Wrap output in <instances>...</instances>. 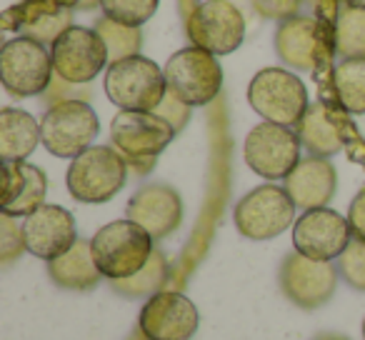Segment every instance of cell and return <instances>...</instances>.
<instances>
[{"label": "cell", "instance_id": "obj_1", "mask_svg": "<svg viewBox=\"0 0 365 340\" xmlns=\"http://www.w3.org/2000/svg\"><path fill=\"white\" fill-rule=\"evenodd\" d=\"M91 245L98 270L108 280H123L140 273L155 253L153 235L128 218L103 225L91 238Z\"/></svg>", "mask_w": 365, "mask_h": 340}, {"label": "cell", "instance_id": "obj_2", "mask_svg": "<svg viewBox=\"0 0 365 340\" xmlns=\"http://www.w3.org/2000/svg\"><path fill=\"white\" fill-rule=\"evenodd\" d=\"M106 96L120 110H145L155 108L168 96L165 71L145 56H133L108 66Z\"/></svg>", "mask_w": 365, "mask_h": 340}, {"label": "cell", "instance_id": "obj_3", "mask_svg": "<svg viewBox=\"0 0 365 340\" xmlns=\"http://www.w3.org/2000/svg\"><path fill=\"white\" fill-rule=\"evenodd\" d=\"M128 178V163L115 148L91 145L68 168V190L81 203H108L120 193Z\"/></svg>", "mask_w": 365, "mask_h": 340}, {"label": "cell", "instance_id": "obj_4", "mask_svg": "<svg viewBox=\"0 0 365 340\" xmlns=\"http://www.w3.org/2000/svg\"><path fill=\"white\" fill-rule=\"evenodd\" d=\"M175 128L158 113L120 110L110 123V140L115 150L135 170H150L153 160L170 145Z\"/></svg>", "mask_w": 365, "mask_h": 340}, {"label": "cell", "instance_id": "obj_5", "mask_svg": "<svg viewBox=\"0 0 365 340\" xmlns=\"http://www.w3.org/2000/svg\"><path fill=\"white\" fill-rule=\"evenodd\" d=\"M248 103L263 120L288 128H298L310 108L303 81L283 68H265L255 73L248 86Z\"/></svg>", "mask_w": 365, "mask_h": 340}, {"label": "cell", "instance_id": "obj_6", "mask_svg": "<svg viewBox=\"0 0 365 340\" xmlns=\"http://www.w3.org/2000/svg\"><path fill=\"white\" fill-rule=\"evenodd\" d=\"M53 56L48 46L18 36L0 51V81L13 98L43 96L53 83Z\"/></svg>", "mask_w": 365, "mask_h": 340}, {"label": "cell", "instance_id": "obj_7", "mask_svg": "<svg viewBox=\"0 0 365 340\" xmlns=\"http://www.w3.org/2000/svg\"><path fill=\"white\" fill-rule=\"evenodd\" d=\"M163 71H165L168 91L175 93L190 108L213 103L223 88V68L218 56L203 48L190 46L173 53Z\"/></svg>", "mask_w": 365, "mask_h": 340}, {"label": "cell", "instance_id": "obj_8", "mask_svg": "<svg viewBox=\"0 0 365 340\" xmlns=\"http://www.w3.org/2000/svg\"><path fill=\"white\" fill-rule=\"evenodd\" d=\"M101 123L88 101H63L48 108L41 120V143L56 158H78L93 145Z\"/></svg>", "mask_w": 365, "mask_h": 340}, {"label": "cell", "instance_id": "obj_9", "mask_svg": "<svg viewBox=\"0 0 365 340\" xmlns=\"http://www.w3.org/2000/svg\"><path fill=\"white\" fill-rule=\"evenodd\" d=\"M295 208L288 190L280 185H260L238 200L233 210L235 228L248 240H273L295 225Z\"/></svg>", "mask_w": 365, "mask_h": 340}, {"label": "cell", "instance_id": "obj_10", "mask_svg": "<svg viewBox=\"0 0 365 340\" xmlns=\"http://www.w3.org/2000/svg\"><path fill=\"white\" fill-rule=\"evenodd\" d=\"M298 130L278 123H258L245 135L243 155L253 173L265 180H285L300 163Z\"/></svg>", "mask_w": 365, "mask_h": 340}, {"label": "cell", "instance_id": "obj_11", "mask_svg": "<svg viewBox=\"0 0 365 340\" xmlns=\"http://www.w3.org/2000/svg\"><path fill=\"white\" fill-rule=\"evenodd\" d=\"M185 31L195 48H203L213 56H230L245 38V18L230 0H205L190 13Z\"/></svg>", "mask_w": 365, "mask_h": 340}, {"label": "cell", "instance_id": "obj_12", "mask_svg": "<svg viewBox=\"0 0 365 340\" xmlns=\"http://www.w3.org/2000/svg\"><path fill=\"white\" fill-rule=\"evenodd\" d=\"M56 76L76 86H88L93 78L101 76L106 66H110L108 46L96 28L73 26L51 46Z\"/></svg>", "mask_w": 365, "mask_h": 340}, {"label": "cell", "instance_id": "obj_13", "mask_svg": "<svg viewBox=\"0 0 365 340\" xmlns=\"http://www.w3.org/2000/svg\"><path fill=\"white\" fill-rule=\"evenodd\" d=\"M330 51H335L333 36L323 21H315L308 16H295L285 23H278L275 31V53L285 66L295 71H315L330 58Z\"/></svg>", "mask_w": 365, "mask_h": 340}, {"label": "cell", "instance_id": "obj_14", "mask_svg": "<svg viewBox=\"0 0 365 340\" xmlns=\"http://www.w3.org/2000/svg\"><path fill=\"white\" fill-rule=\"evenodd\" d=\"M338 275L340 273L333 263L313 260L295 250V253L285 255L283 265H280V288L288 295L290 303L313 310L333 298Z\"/></svg>", "mask_w": 365, "mask_h": 340}, {"label": "cell", "instance_id": "obj_15", "mask_svg": "<svg viewBox=\"0 0 365 340\" xmlns=\"http://www.w3.org/2000/svg\"><path fill=\"white\" fill-rule=\"evenodd\" d=\"M353 240L348 218L330 208L305 210L293 225V245L313 260H335Z\"/></svg>", "mask_w": 365, "mask_h": 340}, {"label": "cell", "instance_id": "obj_16", "mask_svg": "<svg viewBox=\"0 0 365 340\" xmlns=\"http://www.w3.org/2000/svg\"><path fill=\"white\" fill-rule=\"evenodd\" d=\"M138 325L148 340H190L200 325V315L188 295L160 290L140 308Z\"/></svg>", "mask_w": 365, "mask_h": 340}, {"label": "cell", "instance_id": "obj_17", "mask_svg": "<svg viewBox=\"0 0 365 340\" xmlns=\"http://www.w3.org/2000/svg\"><path fill=\"white\" fill-rule=\"evenodd\" d=\"M23 233L28 253L46 263L61 258L78 243L76 218L61 205H41L23 220Z\"/></svg>", "mask_w": 365, "mask_h": 340}, {"label": "cell", "instance_id": "obj_18", "mask_svg": "<svg viewBox=\"0 0 365 340\" xmlns=\"http://www.w3.org/2000/svg\"><path fill=\"white\" fill-rule=\"evenodd\" d=\"M128 220L138 223L153 235V240H163L175 233L182 223V200L178 190L165 183H148L135 190L125 208Z\"/></svg>", "mask_w": 365, "mask_h": 340}, {"label": "cell", "instance_id": "obj_19", "mask_svg": "<svg viewBox=\"0 0 365 340\" xmlns=\"http://www.w3.org/2000/svg\"><path fill=\"white\" fill-rule=\"evenodd\" d=\"M8 31L53 46L68 28H73V11L61 0H23L3 16Z\"/></svg>", "mask_w": 365, "mask_h": 340}, {"label": "cell", "instance_id": "obj_20", "mask_svg": "<svg viewBox=\"0 0 365 340\" xmlns=\"http://www.w3.org/2000/svg\"><path fill=\"white\" fill-rule=\"evenodd\" d=\"M338 175L328 158H300V163L293 168V173L285 178L283 188L293 198V203L303 210L325 208L330 198L335 195Z\"/></svg>", "mask_w": 365, "mask_h": 340}, {"label": "cell", "instance_id": "obj_21", "mask_svg": "<svg viewBox=\"0 0 365 340\" xmlns=\"http://www.w3.org/2000/svg\"><path fill=\"white\" fill-rule=\"evenodd\" d=\"M48 275L63 290H91L101 283L103 273L98 270L96 258H93L91 240L78 238L68 253L48 263Z\"/></svg>", "mask_w": 365, "mask_h": 340}, {"label": "cell", "instance_id": "obj_22", "mask_svg": "<svg viewBox=\"0 0 365 340\" xmlns=\"http://www.w3.org/2000/svg\"><path fill=\"white\" fill-rule=\"evenodd\" d=\"M41 143V123L21 108L0 110V158L6 163H23Z\"/></svg>", "mask_w": 365, "mask_h": 340}, {"label": "cell", "instance_id": "obj_23", "mask_svg": "<svg viewBox=\"0 0 365 340\" xmlns=\"http://www.w3.org/2000/svg\"><path fill=\"white\" fill-rule=\"evenodd\" d=\"M298 138L303 143V148L315 158H330L335 153L343 150V130L333 120L330 110L323 103H313L305 110L303 120L298 123Z\"/></svg>", "mask_w": 365, "mask_h": 340}, {"label": "cell", "instance_id": "obj_24", "mask_svg": "<svg viewBox=\"0 0 365 340\" xmlns=\"http://www.w3.org/2000/svg\"><path fill=\"white\" fill-rule=\"evenodd\" d=\"M335 96L343 110L353 115H365V61L363 58H343L333 68Z\"/></svg>", "mask_w": 365, "mask_h": 340}, {"label": "cell", "instance_id": "obj_25", "mask_svg": "<svg viewBox=\"0 0 365 340\" xmlns=\"http://www.w3.org/2000/svg\"><path fill=\"white\" fill-rule=\"evenodd\" d=\"M335 51L343 58H363L365 61V11L345 6L338 11L333 28Z\"/></svg>", "mask_w": 365, "mask_h": 340}, {"label": "cell", "instance_id": "obj_26", "mask_svg": "<svg viewBox=\"0 0 365 340\" xmlns=\"http://www.w3.org/2000/svg\"><path fill=\"white\" fill-rule=\"evenodd\" d=\"M165 280H168V260L160 250H155L140 273L123 280H110V283L115 288V293L125 295V298H145V295L160 293Z\"/></svg>", "mask_w": 365, "mask_h": 340}, {"label": "cell", "instance_id": "obj_27", "mask_svg": "<svg viewBox=\"0 0 365 340\" xmlns=\"http://www.w3.org/2000/svg\"><path fill=\"white\" fill-rule=\"evenodd\" d=\"M96 31L101 33V38L106 41L110 63L125 61V58H133V56H140V48H143V31L140 28L120 26V23H115V21H110V18L103 16L101 21L96 23Z\"/></svg>", "mask_w": 365, "mask_h": 340}, {"label": "cell", "instance_id": "obj_28", "mask_svg": "<svg viewBox=\"0 0 365 340\" xmlns=\"http://www.w3.org/2000/svg\"><path fill=\"white\" fill-rule=\"evenodd\" d=\"M23 173H26V183L23 190L18 193V198L13 203L3 205V213L13 215V218H28L31 213H36L41 205H46V193H48V178L38 165L23 160Z\"/></svg>", "mask_w": 365, "mask_h": 340}, {"label": "cell", "instance_id": "obj_29", "mask_svg": "<svg viewBox=\"0 0 365 340\" xmlns=\"http://www.w3.org/2000/svg\"><path fill=\"white\" fill-rule=\"evenodd\" d=\"M160 0H103V16L128 28H143L158 11Z\"/></svg>", "mask_w": 365, "mask_h": 340}, {"label": "cell", "instance_id": "obj_30", "mask_svg": "<svg viewBox=\"0 0 365 340\" xmlns=\"http://www.w3.org/2000/svg\"><path fill=\"white\" fill-rule=\"evenodd\" d=\"M338 263V273L350 288L365 293V240L353 238L343 250Z\"/></svg>", "mask_w": 365, "mask_h": 340}, {"label": "cell", "instance_id": "obj_31", "mask_svg": "<svg viewBox=\"0 0 365 340\" xmlns=\"http://www.w3.org/2000/svg\"><path fill=\"white\" fill-rule=\"evenodd\" d=\"M26 248V233L23 225L16 223L13 215H0V260L3 263H13L16 258H21Z\"/></svg>", "mask_w": 365, "mask_h": 340}, {"label": "cell", "instance_id": "obj_32", "mask_svg": "<svg viewBox=\"0 0 365 340\" xmlns=\"http://www.w3.org/2000/svg\"><path fill=\"white\" fill-rule=\"evenodd\" d=\"M250 3H253V11L260 18L275 23H285L295 18L300 13V6H303V0H250Z\"/></svg>", "mask_w": 365, "mask_h": 340}, {"label": "cell", "instance_id": "obj_33", "mask_svg": "<svg viewBox=\"0 0 365 340\" xmlns=\"http://www.w3.org/2000/svg\"><path fill=\"white\" fill-rule=\"evenodd\" d=\"M155 113L160 118H165V120L175 128V133H180L190 120V105H188V103H182L180 98H178L175 93H170V91H168V96L163 98L160 105L155 108Z\"/></svg>", "mask_w": 365, "mask_h": 340}, {"label": "cell", "instance_id": "obj_34", "mask_svg": "<svg viewBox=\"0 0 365 340\" xmlns=\"http://www.w3.org/2000/svg\"><path fill=\"white\" fill-rule=\"evenodd\" d=\"M76 83H68L63 81V78L56 76V81L51 83V88H48V98H51V103L56 105V103H63V101H88V93H78Z\"/></svg>", "mask_w": 365, "mask_h": 340}, {"label": "cell", "instance_id": "obj_35", "mask_svg": "<svg viewBox=\"0 0 365 340\" xmlns=\"http://www.w3.org/2000/svg\"><path fill=\"white\" fill-rule=\"evenodd\" d=\"M348 223L353 230V238L365 240V188H360V193L353 198L348 210Z\"/></svg>", "mask_w": 365, "mask_h": 340}, {"label": "cell", "instance_id": "obj_36", "mask_svg": "<svg viewBox=\"0 0 365 340\" xmlns=\"http://www.w3.org/2000/svg\"><path fill=\"white\" fill-rule=\"evenodd\" d=\"M63 6H68L71 11H93L103 3V0H61Z\"/></svg>", "mask_w": 365, "mask_h": 340}, {"label": "cell", "instance_id": "obj_37", "mask_svg": "<svg viewBox=\"0 0 365 340\" xmlns=\"http://www.w3.org/2000/svg\"><path fill=\"white\" fill-rule=\"evenodd\" d=\"M345 6H350V8H363L365 11V0H343Z\"/></svg>", "mask_w": 365, "mask_h": 340}, {"label": "cell", "instance_id": "obj_38", "mask_svg": "<svg viewBox=\"0 0 365 340\" xmlns=\"http://www.w3.org/2000/svg\"><path fill=\"white\" fill-rule=\"evenodd\" d=\"M315 340H348V338H343V335H320Z\"/></svg>", "mask_w": 365, "mask_h": 340}, {"label": "cell", "instance_id": "obj_39", "mask_svg": "<svg viewBox=\"0 0 365 340\" xmlns=\"http://www.w3.org/2000/svg\"><path fill=\"white\" fill-rule=\"evenodd\" d=\"M363 338H365V320H363Z\"/></svg>", "mask_w": 365, "mask_h": 340}]
</instances>
